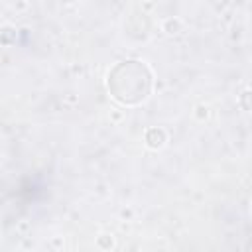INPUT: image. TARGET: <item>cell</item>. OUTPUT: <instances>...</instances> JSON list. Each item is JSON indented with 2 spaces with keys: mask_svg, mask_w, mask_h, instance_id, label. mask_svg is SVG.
<instances>
[{
  "mask_svg": "<svg viewBox=\"0 0 252 252\" xmlns=\"http://www.w3.org/2000/svg\"><path fill=\"white\" fill-rule=\"evenodd\" d=\"M152 87V75L140 61H122L108 75V89L122 104H136L144 100Z\"/></svg>",
  "mask_w": 252,
  "mask_h": 252,
  "instance_id": "cell-1",
  "label": "cell"
}]
</instances>
